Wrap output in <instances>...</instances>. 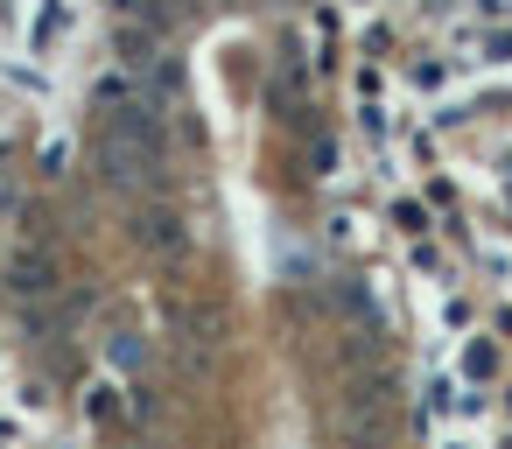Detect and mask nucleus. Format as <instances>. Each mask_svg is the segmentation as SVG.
Masks as SVG:
<instances>
[{"label": "nucleus", "instance_id": "nucleus-1", "mask_svg": "<svg viewBox=\"0 0 512 449\" xmlns=\"http://www.w3.org/2000/svg\"><path fill=\"white\" fill-rule=\"evenodd\" d=\"M99 169L127 197H155L162 176H169L162 113L134 92V78H106L99 85Z\"/></svg>", "mask_w": 512, "mask_h": 449}, {"label": "nucleus", "instance_id": "nucleus-2", "mask_svg": "<svg viewBox=\"0 0 512 449\" xmlns=\"http://www.w3.org/2000/svg\"><path fill=\"white\" fill-rule=\"evenodd\" d=\"M337 435H344V449H393V379L386 372H358L344 386Z\"/></svg>", "mask_w": 512, "mask_h": 449}, {"label": "nucleus", "instance_id": "nucleus-3", "mask_svg": "<svg viewBox=\"0 0 512 449\" xmlns=\"http://www.w3.org/2000/svg\"><path fill=\"white\" fill-rule=\"evenodd\" d=\"M169 323H176V351H183V365L190 372H211V358H218V309H204V302H183V309H169Z\"/></svg>", "mask_w": 512, "mask_h": 449}, {"label": "nucleus", "instance_id": "nucleus-4", "mask_svg": "<svg viewBox=\"0 0 512 449\" xmlns=\"http://www.w3.org/2000/svg\"><path fill=\"white\" fill-rule=\"evenodd\" d=\"M134 246H141V253H183V246H190V232H183V211L148 197V204L134 211Z\"/></svg>", "mask_w": 512, "mask_h": 449}, {"label": "nucleus", "instance_id": "nucleus-5", "mask_svg": "<svg viewBox=\"0 0 512 449\" xmlns=\"http://www.w3.org/2000/svg\"><path fill=\"white\" fill-rule=\"evenodd\" d=\"M15 288H22V295H50V288H57V260L29 246V253L15 260Z\"/></svg>", "mask_w": 512, "mask_h": 449}, {"label": "nucleus", "instance_id": "nucleus-6", "mask_svg": "<svg viewBox=\"0 0 512 449\" xmlns=\"http://www.w3.org/2000/svg\"><path fill=\"white\" fill-rule=\"evenodd\" d=\"M113 407H120V400H113V386H99V393H92V421H113Z\"/></svg>", "mask_w": 512, "mask_h": 449}, {"label": "nucleus", "instance_id": "nucleus-7", "mask_svg": "<svg viewBox=\"0 0 512 449\" xmlns=\"http://www.w3.org/2000/svg\"><path fill=\"white\" fill-rule=\"evenodd\" d=\"M127 449H148V442H127Z\"/></svg>", "mask_w": 512, "mask_h": 449}]
</instances>
